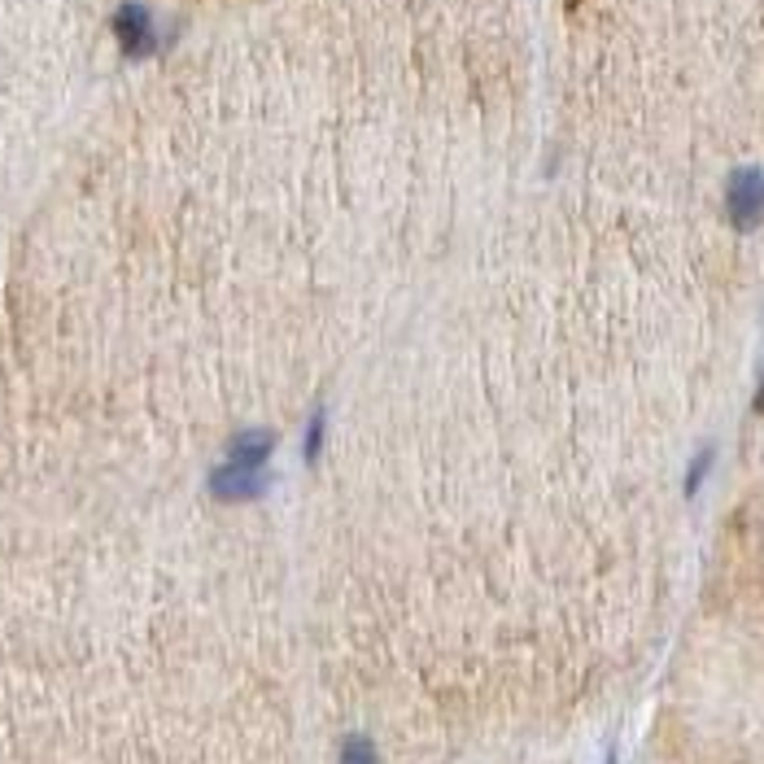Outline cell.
I'll return each instance as SVG.
<instances>
[{
    "mask_svg": "<svg viewBox=\"0 0 764 764\" xmlns=\"http://www.w3.org/2000/svg\"><path fill=\"white\" fill-rule=\"evenodd\" d=\"M275 446H280L275 428L245 424V428H237V433L228 437V446H223V459H232V463H245V468H271V459H275Z\"/></svg>",
    "mask_w": 764,
    "mask_h": 764,
    "instance_id": "cell-4",
    "label": "cell"
},
{
    "mask_svg": "<svg viewBox=\"0 0 764 764\" xmlns=\"http://www.w3.org/2000/svg\"><path fill=\"white\" fill-rule=\"evenodd\" d=\"M275 490V468H245L232 459H219L206 472V494L219 507H245V503H262Z\"/></svg>",
    "mask_w": 764,
    "mask_h": 764,
    "instance_id": "cell-1",
    "label": "cell"
},
{
    "mask_svg": "<svg viewBox=\"0 0 764 764\" xmlns=\"http://www.w3.org/2000/svg\"><path fill=\"white\" fill-rule=\"evenodd\" d=\"M603 764H616V756H608V761H603Z\"/></svg>",
    "mask_w": 764,
    "mask_h": 764,
    "instance_id": "cell-9",
    "label": "cell"
},
{
    "mask_svg": "<svg viewBox=\"0 0 764 764\" xmlns=\"http://www.w3.org/2000/svg\"><path fill=\"white\" fill-rule=\"evenodd\" d=\"M332 764H384L381 743H376L372 734L354 730V734H346V739L337 743V752H332Z\"/></svg>",
    "mask_w": 764,
    "mask_h": 764,
    "instance_id": "cell-7",
    "label": "cell"
},
{
    "mask_svg": "<svg viewBox=\"0 0 764 764\" xmlns=\"http://www.w3.org/2000/svg\"><path fill=\"white\" fill-rule=\"evenodd\" d=\"M328 406H310V415L302 419V437H297V455L306 468H319L328 455Z\"/></svg>",
    "mask_w": 764,
    "mask_h": 764,
    "instance_id": "cell-5",
    "label": "cell"
},
{
    "mask_svg": "<svg viewBox=\"0 0 764 764\" xmlns=\"http://www.w3.org/2000/svg\"><path fill=\"white\" fill-rule=\"evenodd\" d=\"M752 419H764V368H761V376H756V389H752Z\"/></svg>",
    "mask_w": 764,
    "mask_h": 764,
    "instance_id": "cell-8",
    "label": "cell"
},
{
    "mask_svg": "<svg viewBox=\"0 0 764 764\" xmlns=\"http://www.w3.org/2000/svg\"><path fill=\"white\" fill-rule=\"evenodd\" d=\"M721 210H725V223L739 237L764 228V166H739V171H730Z\"/></svg>",
    "mask_w": 764,
    "mask_h": 764,
    "instance_id": "cell-2",
    "label": "cell"
},
{
    "mask_svg": "<svg viewBox=\"0 0 764 764\" xmlns=\"http://www.w3.org/2000/svg\"><path fill=\"white\" fill-rule=\"evenodd\" d=\"M712 472H717V441H703V446L686 459V472H681V499L695 503V499L703 494V485L712 481Z\"/></svg>",
    "mask_w": 764,
    "mask_h": 764,
    "instance_id": "cell-6",
    "label": "cell"
},
{
    "mask_svg": "<svg viewBox=\"0 0 764 764\" xmlns=\"http://www.w3.org/2000/svg\"><path fill=\"white\" fill-rule=\"evenodd\" d=\"M110 31H114V40H119V48H123L128 62H144V57H153L162 48V31L153 22V9L140 4V0H123L114 9Z\"/></svg>",
    "mask_w": 764,
    "mask_h": 764,
    "instance_id": "cell-3",
    "label": "cell"
}]
</instances>
